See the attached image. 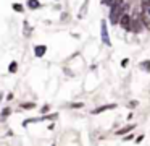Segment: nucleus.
I'll return each instance as SVG.
<instances>
[{
    "mask_svg": "<svg viewBox=\"0 0 150 146\" xmlns=\"http://www.w3.org/2000/svg\"><path fill=\"white\" fill-rule=\"evenodd\" d=\"M110 109H115V104H105V106H100V107H97V109H94L92 114H102V112L110 111Z\"/></svg>",
    "mask_w": 150,
    "mask_h": 146,
    "instance_id": "423d86ee",
    "label": "nucleus"
},
{
    "mask_svg": "<svg viewBox=\"0 0 150 146\" xmlns=\"http://www.w3.org/2000/svg\"><path fill=\"white\" fill-rule=\"evenodd\" d=\"M102 41H103L107 45H110V44H111L110 39H108V31H107V23H105V21L102 23Z\"/></svg>",
    "mask_w": 150,
    "mask_h": 146,
    "instance_id": "20e7f679",
    "label": "nucleus"
},
{
    "mask_svg": "<svg viewBox=\"0 0 150 146\" xmlns=\"http://www.w3.org/2000/svg\"><path fill=\"white\" fill-rule=\"evenodd\" d=\"M131 21H132V18L124 13V15L120 18V26L123 28V29H126V31H131Z\"/></svg>",
    "mask_w": 150,
    "mask_h": 146,
    "instance_id": "f03ea898",
    "label": "nucleus"
},
{
    "mask_svg": "<svg viewBox=\"0 0 150 146\" xmlns=\"http://www.w3.org/2000/svg\"><path fill=\"white\" fill-rule=\"evenodd\" d=\"M128 63H129V60H128V59H124V60H121V67H128Z\"/></svg>",
    "mask_w": 150,
    "mask_h": 146,
    "instance_id": "f3484780",
    "label": "nucleus"
},
{
    "mask_svg": "<svg viewBox=\"0 0 150 146\" xmlns=\"http://www.w3.org/2000/svg\"><path fill=\"white\" fill-rule=\"evenodd\" d=\"M140 68H142L144 71H147V73H150V60L140 62Z\"/></svg>",
    "mask_w": 150,
    "mask_h": 146,
    "instance_id": "6e6552de",
    "label": "nucleus"
},
{
    "mask_svg": "<svg viewBox=\"0 0 150 146\" xmlns=\"http://www.w3.org/2000/svg\"><path fill=\"white\" fill-rule=\"evenodd\" d=\"M28 7L31 10H37V8H40V2L39 0H28Z\"/></svg>",
    "mask_w": 150,
    "mask_h": 146,
    "instance_id": "0eeeda50",
    "label": "nucleus"
},
{
    "mask_svg": "<svg viewBox=\"0 0 150 146\" xmlns=\"http://www.w3.org/2000/svg\"><path fill=\"white\" fill-rule=\"evenodd\" d=\"M142 8H145V10L150 8V0H144V2H142Z\"/></svg>",
    "mask_w": 150,
    "mask_h": 146,
    "instance_id": "2eb2a0df",
    "label": "nucleus"
},
{
    "mask_svg": "<svg viewBox=\"0 0 150 146\" xmlns=\"http://www.w3.org/2000/svg\"><path fill=\"white\" fill-rule=\"evenodd\" d=\"M13 10L18 11V13H23V10H24V8H23V5H21V3H13Z\"/></svg>",
    "mask_w": 150,
    "mask_h": 146,
    "instance_id": "9b49d317",
    "label": "nucleus"
},
{
    "mask_svg": "<svg viewBox=\"0 0 150 146\" xmlns=\"http://www.w3.org/2000/svg\"><path fill=\"white\" fill-rule=\"evenodd\" d=\"M102 2H103V3H105V5H110V7H111V3H113V2H115V0H102Z\"/></svg>",
    "mask_w": 150,
    "mask_h": 146,
    "instance_id": "a211bd4d",
    "label": "nucleus"
},
{
    "mask_svg": "<svg viewBox=\"0 0 150 146\" xmlns=\"http://www.w3.org/2000/svg\"><path fill=\"white\" fill-rule=\"evenodd\" d=\"M49 109H50V106L47 104V106H44V107H42V111H40V112H42V114H47V112H49Z\"/></svg>",
    "mask_w": 150,
    "mask_h": 146,
    "instance_id": "dca6fc26",
    "label": "nucleus"
},
{
    "mask_svg": "<svg viewBox=\"0 0 150 146\" xmlns=\"http://www.w3.org/2000/svg\"><path fill=\"white\" fill-rule=\"evenodd\" d=\"M34 106H36L34 102H26V104H21V107H23V109H32Z\"/></svg>",
    "mask_w": 150,
    "mask_h": 146,
    "instance_id": "f8f14e48",
    "label": "nucleus"
},
{
    "mask_svg": "<svg viewBox=\"0 0 150 146\" xmlns=\"http://www.w3.org/2000/svg\"><path fill=\"white\" fill-rule=\"evenodd\" d=\"M45 52H47V45H36L34 47V55L36 57H44Z\"/></svg>",
    "mask_w": 150,
    "mask_h": 146,
    "instance_id": "39448f33",
    "label": "nucleus"
},
{
    "mask_svg": "<svg viewBox=\"0 0 150 146\" xmlns=\"http://www.w3.org/2000/svg\"><path fill=\"white\" fill-rule=\"evenodd\" d=\"M132 128H134V125H128V127H124V128H120V130L116 131V133H118V135H124V133H128V131H131V130H132Z\"/></svg>",
    "mask_w": 150,
    "mask_h": 146,
    "instance_id": "1a4fd4ad",
    "label": "nucleus"
},
{
    "mask_svg": "<svg viewBox=\"0 0 150 146\" xmlns=\"http://www.w3.org/2000/svg\"><path fill=\"white\" fill-rule=\"evenodd\" d=\"M73 107H74V109H81L82 104H81V102H76V104H73Z\"/></svg>",
    "mask_w": 150,
    "mask_h": 146,
    "instance_id": "6ab92c4d",
    "label": "nucleus"
},
{
    "mask_svg": "<svg viewBox=\"0 0 150 146\" xmlns=\"http://www.w3.org/2000/svg\"><path fill=\"white\" fill-rule=\"evenodd\" d=\"M11 111H10V107H5L3 111H2V117H7V115H10Z\"/></svg>",
    "mask_w": 150,
    "mask_h": 146,
    "instance_id": "4468645a",
    "label": "nucleus"
},
{
    "mask_svg": "<svg viewBox=\"0 0 150 146\" xmlns=\"http://www.w3.org/2000/svg\"><path fill=\"white\" fill-rule=\"evenodd\" d=\"M142 21H144L145 28H147V29H150V18H147V16H144V18H142Z\"/></svg>",
    "mask_w": 150,
    "mask_h": 146,
    "instance_id": "ddd939ff",
    "label": "nucleus"
},
{
    "mask_svg": "<svg viewBox=\"0 0 150 146\" xmlns=\"http://www.w3.org/2000/svg\"><path fill=\"white\" fill-rule=\"evenodd\" d=\"M142 140H144V135H140L139 138H137V140H136V143H140V141H142Z\"/></svg>",
    "mask_w": 150,
    "mask_h": 146,
    "instance_id": "aec40b11",
    "label": "nucleus"
},
{
    "mask_svg": "<svg viewBox=\"0 0 150 146\" xmlns=\"http://www.w3.org/2000/svg\"><path fill=\"white\" fill-rule=\"evenodd\" d=\"M131 138H132V135H128V136H124V138H123V140H124V141H129Z\"/></svg>",
    "mask_w": 150,
    "mask_h": 146,
    "instance_id": "412c9836",
    "label": "nucleus"
},
{
    "mask_svg": "<svg viewBox=\"0 0 150 146\" xmlns=\"http://www.w3.org/2000/svg\"><path fill=\"white\" fill-rule=\"evenodd\" d=\"M126 5H124V0H115L111 3V10H110V21L111 25H116L120 23V18L124 15Z\"/></svg>",
    "mask_w": 150,
    "mask_h": 146,
    "instance_id": "f257e3e1",
    "label": "nucleus"
},
{
    "mask_svg": "<svg viewBox=\"0 0 150 146\" xmlns=\"http://www.w3.org/2000/svg\"><path fill=\"white\" fill-rule=\"evenodd\" d=\"M147 15H150V8H147Z\"/></svg>",
    "mask_w": 150,
    "mask_h": 146,
    "instance_id": "4be33fe9",
    "label": "nucleus"
},
{
    "mask_svg": "<svg viewBox=\"0 0 150 146\" xmlns=\"http://www.w3.org/2000/svg\"><path fill=\"white\" fill-rule=\"evenodd\" d=\"M140 18H134V20L131 21V31L132 33H139L140 29H142V23H140Z\"/></svg>",
    "mask_w": 150,
    "mask_h": 146,
    "instance_id": "7ed1b4c3",
    "label": "nucleus"
},
{
    "mask_svg": "<svg viewBox=\"0 0 150 146\" xmlns=\"http://www.w3.org/2000/svg\"><path fill=\"white\" fill-rule=\"evenodd\" d=\"M16 70H18V63H16V62H11L8 71H10V73H16Z\"/></svg>",
    "mask_w": 150,
    "mask_h": 146,
    "instance_id": "9d476101",
    "label": "nucleus"
}]
</instances>
